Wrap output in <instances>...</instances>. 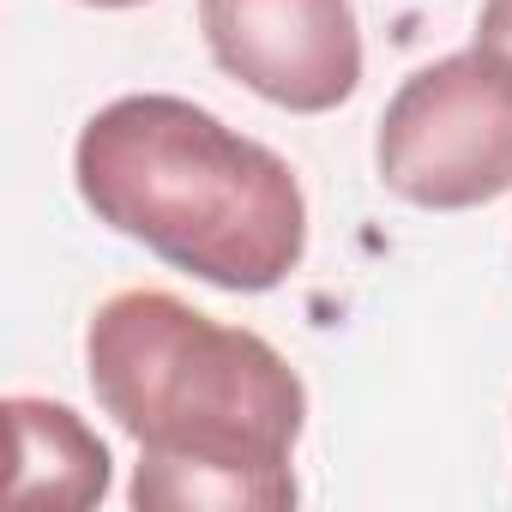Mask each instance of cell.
Returning <instances> with one entry per match:
<instances>
[{"label":"cell","mask_w":512,"mask_h":512,"mask_svg":"<svg viewBox=\"0 0 512 512\" xmlns=\"http://www.w3.org/2000/svg\"><path fill=\"white\" fill-rule=\"evenodd\" d=\"M211 61L290 115H326L362 85L350 0H199Z\"/></svg>","instance_id":"obj_4"},{"label":"cell","mask_w":512,"mask_h":512,"mask_svg":"<svg viewBox=\"0 0 512 512\" xmlns=\"http://www.w3.org/2000/svg\"><path fill=\"white\" fill-rule=\"evenodd\" d=\"M85 7H103V13H121V7H145V0H85Z\"/></svg>","instance_id":"obj_7"},{"label":"cell","mask_w":512,"mask_h":512,"mask_svg":"<svg viewBox=\"0 0 512 512\" xmlns=\"http://www.w3.org/2000/svg\"><path fill=\"white\" fill-rule=\"evenodd\" d=\"M374 169L422 211L512 193V67L482 43L416 67L380 115Z\"/></svg>","instance_id":"obj_3"},{"label":"cell","mask_w":512,"mask_h":512,"mask_svg":"<svg viewBox=\"0 0 512 512\" xmlns=\"http://www.w3.org/2000/svg\"><path fill=\"white\" fill-rule=\"evenodd\" d=\"M476 43H482V49H494V55L512 67V0H488V7H482Z\"/></svg>","instance_id":"obj_6"},{"label":"cell","mask_w":512,"mask_h":512,"mask_svg":"<svg viewBox=\"0 0 512 512\" xmlns=\"http://www.w3.org/2000/svg\"><path fill=\"white\" fill-rule=\"evenodd\" d=\"M85 374L139 440V512H284L296 506L302 374L247 326H217L169 290H121L91 314Z\"/></svg>","instance_id":"obj_1"},{"label":"cell","mask_w":512,"mask_h":512,"mask_svg":"<svg viewBox=\"0 0 512 512\" xmlns=\"http://www.w3.org/2000/svg\"><path fill=\"white\" fill-rule=\"evenodd\" d=\"M73 181L97 223L235 296L278 290L308 253L296 169L169 91L103 103L79 127Z\"/></svg>","instance_id":"obj_2"},{"label":"cell","mask_w":512,"mask_h":512,"mask_svg":"<svg viewBox=\"0 0 512 512\" xmlns=\"http://www.w3.org/2000/svg\"><path fill=\"white\" fill-rule=\"evenodd\" d=\"M13 422V506H49V512H85L109 494V446L103 434L55 398H7Z\"/></svg>","instance_id":"obj_5"}]
</instances>
